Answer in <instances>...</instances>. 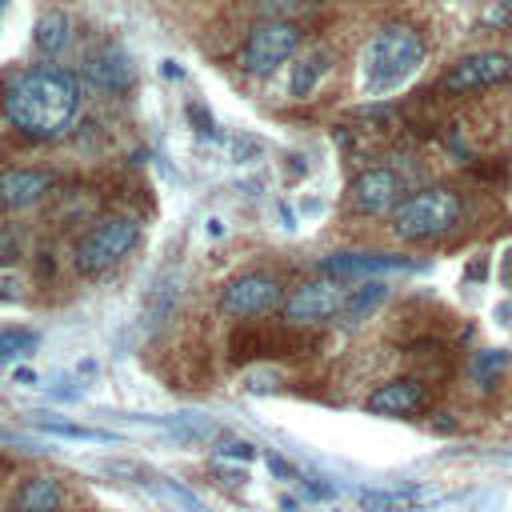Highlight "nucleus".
Instances as JSON below:
<instances>
[{"mask_svg":"<svg viewBox=\"0 0 512 512\" xmlns=\"http://www.w3.org/2000/svg\"><path fill=\"white\" fill-rule=\"evenodd\" d=\"M76 108H80V88L72 72L56 64L20 68L0 84V112L28 140L64 136V128L76 120Z\"/></svg>","mask_w":512,"mask_h":512,"instance_id":"nucleus-1","label":"nucleus"},{"mask_svg":"<svg viewBox=\"0 0 512 512\" xmlns=\"http://www.w3.org/2000/svg\"><path fill=\"white\" fill-rule=\"evenodd\" d=\"M424 64V40L408 24H384L360 48V92L364 96H392L400 92Z\"/></svg>","mask_w":512,"mask_h":512,"instance_id":"nucleus-2","label":"nucleus"},{"mask_svg":"<svg viewBox=\"0 0 512 512\" xmlns=\"http://www.w3.org/2000/svg\"><path fill=\"white\" fill-rule=\"evenodd\" d=\"M460 212H464V204L452 188H420L392 208V232L408 244L436 240L460 224Z\"/></svg>","mask_w":512,"mask_h":512,"instance_id":"nucleus-3","label":"nucleus"},{"mask_svg":"<svg viewBox=\"0 0 512 512\" xmlns=\"http://www.w3.org/2000/svg\"><path fill=\"white\" fill-rule=\"evenodd\" d=\"M140 240V224L132 216H104L96 220L80 240H76V252H72V264L76 272L84 276H100L108 272L112 264H120Z\"/></svg>","mask_w":512,"mask_h":512,"instance_id":"nucleus-4","label":"nucleus"},{"mask_svg":"<svg viewBox=\"0 0 512 512\" xmlns=\"http://www.w3.org/2000/svg\"><path fill=\"white\" fill-rule=\"evenodd\" d=\"M296 48H300V28H296L292 20H280V16L260 20V24L248 32L244 48H240V68L252 72V76L276 72Z\"/></svg>","mask_w":512,"mask_h":512,"instance_id":"nucleus-5","label":"nucleus"},{"mask_svg":"<svg viewBox=\"0 0 512 512\" xmlns=\"http://www.w3.org/2000/svg\"><path fill=\"white\" fill-rule=\"evenodd\" d=\"M228 352L236 364L248 360H284V356H300L304 352V336L280 324H240L228 336Z\"/></svg>","mask_w":512,"mask_h":512,"instance_id":"nucleus-6","label":"nucleus"},{"mask_svg":"<svg viewBox=\"0 0 512 512\" xmlns=\"http://www.w3.org/2000/svg\"><path fill=\"white\" fill-rule=\"evenodd\" d=\"M280 304V280L268 276V272H244L236 280L224 284L220 292V308L228 316H260V312H272Z\"/></svg>","mask_w":512,"mask_h":512,"instance_id":"nucleus-7","label":"nucleus"},{"mask_svg":"<svg viewBox=\"0 0 512 512\" xmlns=\"http://www.w3.org/2000/svg\"><path fill=\"white\" fill-rule=\"evenodd\" d=\"M504 76H512V56L508 52H472L440 76V88L444 92H476V88H488Z\"/></svg>","mask_w":512,"mask_h":512,"instance_id":"nucleus-8","label":"nucleus"},{"mask_svg":"<svg viewBox=\"0 0 512 512\" xmlns=\"http://www.w3.org/2000/svg\"><path fill=\"white\" fill-rule=\"evenodd\" d=\"M344 292H348V288H340L336 280H308V284H300V288L284 300V316H288V324H316V320H328V316L340 312Z\"/></svg>","mask_w":512,"mask_h":512,"instance_id":"nucleus-9","label":"nucleus"},{"mask_svg":"<svg viewBox=\"0 0 512 512\" xmlns=\"http://www.w3.org/2000/svg\"><path fill=\"white\" fill-rule=\"evenodd\" d=\"M84 80L96 88V92H128L132 80H136V64L132 56L120 48V44H100L84 56Z\"/></svg>","mask_w":512,"mask_h":512,"instance_id":"nucleus-10","label":"nucleus"},{"mask_svg":"<svg viewBox=\"0 0 512 512\" xmlns=\"http://www.w3.org/2000/svg\"><path fill=\"white\" fill-rule=\"evenodd\" d=\"M396 196H400V176L392 168H364L348 184V208L360 216H380L396 208Z\"/></svg>","mask_w":512,"mask_h":512,"instance_id":"nucleus-11","label":"nucleus"},{"mask_svg":"<svg viewBox=\"0 0 512 512\" xmlns=\"http://www.w3.org/2000/svg\"><path fill=\"white\" fill-rule=\"evenodd\" d=\"M428 404V392L416 376H396V380H384L380 388L368 392L364 408L376 412V416H408V412H420Z\"/></svg>","mask_w":512,"mask_h":512,"instance_id":"nucleus-12","label":"nucleus"},{"mask_svg":"<svg viewBox=\"0 0 512 512\" xmlns=\"http://www.w3.org/2000/svg\"><path fill=\"white\" fill-rule=\"evenodd\" d=\"M52 176L44 168H4L0 172V208H32L48 196Z\"/></svg>","mask_w":512,"mask_h":512,"instance_id":"nucleus-13","label":"nucleus"},{"mask_svg":"<svg viewBox=\"0 0 512 512\" xmlns=\"http://www.w3.org/2000/svg\"><path fill=\"white\" fill-rule=\"evenodd\" d=\"M396 268H412V260L388 256V252H332V256H324V272L332 280H340V276H368V272H396Z\"/></svg>","mask_w":512,"mask_h":512,"instance_id":"nucleus-14","label":"nucleus"},{"mask_svg":"<svg viewBox=\"0 0 512 512\" xmlns=\"http://www.w3.org/2000/svg\"><path fill=\"white\" fill-rule=\"evenodd\" d=\"M8 512H60V484L52 476H28L12 492Z\"/></svg>","mask_w":512,"mask_h":512,"instance_id":"nucleus-15","label":"nucleus"},{"mask_svg":"<svg viewBox=\"0 0 512 512\" xmlns=\"http://www.w3.org/2000/svg\"><path fill=\"white\" fill-rule=\"evenodd\" d=\"M384 296H388V284L384 280H364V284H356V288H348L344 292V304H340V324H360V320H368L380 304H384Z\"/></svg>","mask_w":512,"mask_h":512,"instance_id":"nucleus-16","label":"nucleus"},{"mask_svg":"<svg viewBox=\"0 0 512 512\" xmlns=\"http://www.w3.org/2000/svg\"><path fill=\"white\" fill-rule=\"evenodd\" d=\"M36 48L40 52H48V56H56L60 48H68V40H72V16L68 12H48V16H40L36 20Z\"/></svg>","mask_w":512,"mask_h":512,"instance_id":"nucleus-17","label":"nucleus"},{"mask_svg":"<svg viewBox=\"0 0 512 512\" xmlns=\"http://www.w3.org/2000/svg\"><path fill=\"white\" fill-rule=\"evenodd\" d=\"M324 72H328V56H324V52H308V56H300V64L292 68V80H288L292 96H296V100L312 96Z\"/></svg>","mask_w":512,"mask_h":512,"instance_id":"nucleus-18","label":"nucleus"},{"mask_svg":"<svg viewBox=\"0 0 512 512\" xmlns=\"http://www.w3.org/2000/svg\"><path fill=\"white\" fill-rule=\"evenodd\" d=\"M508 364H512V352H508V348H484V352H476V356L468 360V376H472L480 388H488V384H496V376H500Z\"/></svg>","mask_w":512,"mask_h":512,"instance_id":"nucleus-19","label":"nucleus"},{"mask_svg":"<svg viewBox=\"0 0 512 512\" xmlns=\"http://www.w3.org/2000/svg\"><path fill=\"white\" fill-rule=\"evenodd\" d=\"M36 344H40V336L32 328H0V364L16 360V356H28Z\"/></svg>","mask_w":512,"mask_h":512,"instance_id":"nucleus-20","label":"nucleus"},{"mask_svg":"<svg viewBox=\"0 0 512 512\" xmlns=\"http://www.w3.org/2000/svg\"><path fill=\"white\" fill-rule=\"evenodd\" d=\"M40 428L48 436H64V440H96V444H108L112 432L104 428H88V424H64V420H40Z\"/></svg>","mask_w":512,"mask_h":512,"instance_id":"nucleus-21","label":"nucleus"},{"mask_svg":"<svg viewBox=\"0 0 512 512\" xmlns=\"http://www.w3.org/2000/svg\"><path fill=\"white\" fill-rule=\"evenodd\" d=\"M412 500L416 492H360V504L368 512H412Z\"/></svg>","mask_w":512,"mask_h":512,"instance_id":"nucleus-22","label":"nucleus"},{"mask_svg":"<svg viewBox=\"0 0 512 512\" xmlns=\"http://www.w3.org/2000/svg\"><path fill=\"white\" fill-rule=\"evenodd\" d=\"M216 452L224 456V460H256V444L252 440H244V436H220L216 440Z\"/></svg>","mask_w":512,"mask_h":512,"instance_id":"nucleus-23","label":"nucleus"},{"mask_svg":"<svg viewBox=\"0 0 512 512\" xmlns=\"http://www.w3.org/2000/svg\"><path fill=\"white\" fill-rule=\"evenodd\" d=\"M24 252V232L8 220H0V264H12Z\"/></svg>","mask_w":512,"mask_h":512,"instance_id":"nucleus-24","label":"nucleus"},{"mask_svg":"<svg viewBox=\"0 0 512 512\" xmlns=\"http://www.w3.org/2000/svg\"><path fill=\"white\" fill-rule=\"evenodd\" d=\"M256 8H264V12H272V16H280V12H300V8H312L316 0H252Z\"/></svg>","mask_w":512,"mask_h":512,"instance_id":"nucleus-25","label":"nucleus"},{"mask_svg":"<svg viewBox=\"0 0 512 512\" xmlns=\"http://www.w3.org/2000/svg\"><path fill=\"white\" fill-rule=\"evenodd\" d=\"M164 492H168V496H172L176 504H184L188 512H204V504H200V500H196V496H192L188 488H180L176 480H168V484H164Z\"/></svg>","mask_w":512,"mask_h":512,"instance_id":"nucleus-26","label":"nucleus"},{"mask_svg":"<svg viewBox=\"0 0 512 512\" xmlns=\"http://www.w3.org/2000/svg\"><path fill=\"white\" fill-rule=\"evenodd\" d=\"M188 116H192V124H196V132H200V136H208V132H212V116H208L200 104H188Z\"/></svg>","mask_w":512,"mask_h":512,"instance_id":"nucleus-27","label":"nucleus"},{"mask_svg":"<svg viewBox=\"0 0 512 512\" xmlns=\"http://www.w3.org/2000/svg\"><path fill=\"white\" fill-rule=\"evenodd\" d=\"M268 472H276V476H284V480L296 476V468H292L288 460H280V456H268Z\"/></svg>","mask_w":512,"mask_h":512,"instance_id":"nucleus-28","label":"nucleus"},{"mask_svg":"<svg viewBox=\"0 0 512 512\" xmlns=\"http://www.w3.org/2000/svg\"><path fill=\"white\" fill-rule=\"evenodd\" d=\"M484 272H488V260L480 256V260H472V264H468V272H464V276H468V280H484Z\"/></svg>","mask_w":512,"mask_h":512,"instance_id":"nucleus-29","label":"nucleus"},{"mask_svg":"<svg viewBox=\"0 0 512 512\" xmlns=\"http://www.w3.org/2000/svg\"><path fill=\"white\" fill-rule=\"evenodd\" d=\"M160 72H164V76H168V80H172V76H184V68H180V64H176V60H164V68H160Z\"/></svg>","mask_w":512,"mask_h":512,"instance_id":"nucleus-30","label":"nucleus"},{"mask_svg":"<svg viewBox=\"0 0 512 512\" xmlns=\"http://www.w3.org/2000/svg\"><path fill=\"white\" fill-rule=\"evenodd\" d=\"M16 380H20V384H36V372H32V368H16Z\"/></svg>","mask_w":512,"mask_h":512,"instance_id":"nucleus-31","label":"nucleus"},{"mask_svg":"<svg viewBox=\"0 0 512 512\" xmlns=\"http://www.w3.org/2000/svg\"><path fill=\"white\" fill-rule=\"evenodd\" d=\"M0 296H4V300H16V292H12V284H8V280H0Z\"/></svg>","mask_w":512,"mask_h":512,"instance_id":"nucleus-32","label":"nucleus"},{"mask_svg":"<svg viewBox=\"0 0 512 512\" xmlns=\"http://www.w3.org/2000/svg\"><path fill=\"white\" fill-rule=\"evenodd\" d=\"M4 4H8V0H0V12H4Z\"/></svg>","mask_w":512,"mask_h":512,"instance_id":"nucleus-33","label":"nucleus"}]
</instances>
